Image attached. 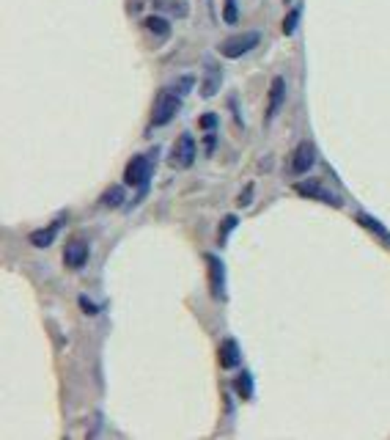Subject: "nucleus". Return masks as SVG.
I'll return each mask as SVG.
<instances>
[{
  "label": "nucleus",
  "mask_w": 390,
  "mask_h": 440,
  "mask_svg": "<svg viewBox=\"0 0 390 440\" xmlns=\"http://www.w3.org/2000/svg\"><path fill=\"white\" fill-rule=\"evenodd\" d=\"M220 83H223V69L214 64V61H209L207 64V78L201 83V97H214L217 94V88H220Z\"/></svg>",
  "instance_id": "nucleus-10"
},
{
  "label": "nucleus",
  "mask_w": 390,
  "mask_h": 440,
  "mask_svg": "<svg viewBox=\"0 0 390 440\" xmlns=\"http://www.w3.org/2000/svg\"><path fill=\"white\" fill-rule=\"evenodd\" d=\"M284 97H286V80L275 78L272 80V85H269V105H267V113H264V121H267V124H269V121L275 119V113L281 110Z\"/></svg>",
  "instance_id": "nucleus-8"
},
{
  "label": "nucleus",
  "mask_w": 390,
  "mask_h": 440,
  "mask_svg": "<svg viewBox=\"0 0 390 440\" xmlns=\"http://www.w3.org/2000/svg\"><path fill=\"white\" fill-rule=\"evenodd\" d=\"M236 223H239L236 215H226V218H223V226H220V232H217V242H220V245L228 239V234L236 229Z\"/></svg>",
  "instance_id": "nucleus-17"
},
{
  "label": "nucleus",
  "mask_w": 390,
  "mask_h": 440,
  "mask_svg": "<svg viewBox=\"0 0 390 440\" xmlns=\"http://www.w3.org/2000/svg\"><path fill=\"white\" fill-rule=\"evenodd\" d=\"M358 223H360L363 229H368V232H374L377 237H382L385 242H390V232L385 229V226H382V223H379V220H377V218H371V215L360 212V215H358Z\"/></svg>",
  "instance_id": "nucleus-14"
},
{
  "label": "nucleus",
  "mask_w": 390,
  "mask_h": 440,
  "mask_svg": "<svg viewBox=\"0 0 390 440\" xmlns=\"http://www.w3.org/2000/svg\"><path fill=\"white\" fill-rule=\"evenodd\" d=\"M261 33L256 30H248V33H236V36H228L226 42H220V55L223 58H242L245 52H250L253 47H259Z\"/></svg>",
  "instance_id": "nucleus-3"
},
{
  "label": "nucleus",
  "mask_w": 390,
  "mask_h": 440,
  "mask_svg": "<svg viewBox=\"0 0 390 440\" xmlns=\"http://www.w3.org/2000/svg\"><path fill=\"white\" fill-rule=\"evenodd\" d=\"M80 306H83V311H85V314H99V306H97V303H91L85 295L80 297Z\"/></svg>",
  "instance_id": "nucleus-22"
},
{
  "label": "nucleus",
  "mask_w": 390,
  "mask_h": 440,
  "mask_svg": "<svg viewBox=\"0 0 390 440\" xmlns=\"http://www.w3.org/2000/svg\"><path fill=\"white\" fill-rule=\"evenodd\" d=\"M157 152L152 155H135L127 162V168H124V184L127 187H138V190H146L149 187V179H152V165H154V157Z\"/></svg>",
  "instance_id": "nucleus-1"
},
{
  "label": "nucleus",
  "mask_w": 390,
  "mask_h": 440,
  "mask_svg": "<svg viewBox=\"0 0 390 440\" xmlns=\"http://www.w3.org/2000/svg\"><path fill=\"white\" fill-rule=\"evenodd\" d=\"M297 20H300V6H294L286 14V20H284V33H286V36H291V33L297 30Z\"/></svg>",
  "instance_id": "nucleus-19"
},
{
  "label": "nucleus",
  "mask_w": 390,
  "mask_h": 440,
  "mask_svg": "<svg viewBox=\"0 0 390 440\" xmlns=\"http://www.w3.org/2000/svg\"><path fill=\"white\" fill-rule=\"evenodd\" d=\"M198 124H201L204 130H212V127L217 124V116H214V113H207V116H201V119H198Z\"/></svg>",
  "instance_id": "nucleus-21"
},
{
  "label": "nucleus",
  "mask_w": 390,
  "mask_h": 440,
  "mask_svg": "<svg viewBox=\"0 0 390 440\" xmlns=\"http://www.w3.org/2000/svg\"><path fill=\"white\" fill-rule=\"evenodd\" d=\"M63 261H66V267H72V270L85 267V261H88V245H85L83 239H72V242L66 245V251H63Z\"/></svg>",
  "instance_id": "nucleus-9"
},
{
  "label": "nucleus",
  "mask_w": 390,
  "mask_h": 440,
  "mask_svg": "<svg viewBox=\"0 0 390 440\" xmlns=\"http://www.w3.org/2000/svg\"><path fill=\"white\" fill-rule=\"evenodd\" d=\"M313 162H316V149H313L311 141L297 143V149H294V155H291V174H294V177L308 174L313 168Z\"/></svg>",
  "instance_id": "nucleus-5"
},
{
  "label": "nucleus",
  "mask_w": 390,
  "mask_h": 440,
  "mask_svg": "<svg viewBox=\"0 0 390 440\" xmlns=\"http://www.w3.org/2000/svg\"><path fill=\"white\" fill-rule=\"evenodd\" d=\"M297 193L305 196V198H316V201H322V204H330V207H341V204H343L341 196L330 193V190H327L324 184H319V182H300V184H297Z\"/></svg>",
  "instance_id": "nucleus-6"
},
{
  "label": "nucleus",
  "mask_w": 390,
  "mask_h": 440,
  "mask_svg": "<svg viewBox=\"0 0 390 440\" xmlns=\"http://www.w3.org/2000/svg\"><path fill=\"white\" fill-rule=\"evenodd\" d=\"M102 207L113 209V207H121L124 204V187L121 184H116V187H110V190H104L102 193Z\"/></svg>",
  "instance_id": "nucleus-15"
},
{
  "label": "nucleus",
  "mask_w": 390,
  "mask_h": 440,
  "mask_svg": "<svg viewBox=\"0 0 390 440\" xmlns=\"http://www.w3.org/2000/svg\"><path fill=\"white\" fill-rule=\"evenodd\" d=\"M61 223H63V218H58L52 226H47V229H36V232H30V245L33 248H50L52 242H55V237H58V229H61Z\"/></svg>",
  "instance_id": "nucleus-11"
},
{
  "label": "nucleus",
  "mask_w": 390,
  "mask_h": 440,
  "mask_svg": "<svg viewBox=\"0 0 390 440\" xmlns=\"http://www.w3.org/2000/svg\"><path fill=\"white\" fill-rule=\"evenodd\" d=\"M195 157H198V149H195V141H193V135H187L184 132L182 138L173 143V152H171V162L176 165V168H190L193 162H195Z\"/></svg>",
  "instance_id": "nucleus-4"
},
{
  "label": "nucleus",
  "mask_w": 390,
  "mask_h": 440,
  "mask_svg": "<svg viewBox=\"0 0 390 440\" xmlns=\"http://www.w3.org/2000/svg\"><path fill=\"white\" fill-rule=\"evenodd\" d=\"M220 366L223 369H234V366H239V361H242V355H239V344H236L234 338H226L223 344H220Z\"/></svg>",
  "instance_id": "nucleus-12"
},
{
  "label": "nucleus",
  "mask_w": 390,
  "mask_h": 440,
  "mask_svg": "<svg viewBox=\"0 0 390 440\" xmlns=\"http://www.w3.org/2000/svg\"><path fill=\"white\" fill-rule=\"evenodd\" d=\"M234 388L242 399H250V396H253V377H250L248 371H242V374L234 380Z\"/></svg>",
  "instance_id": "nucleus-16"
},
{
  "label": "nucleus",
  "mask_w": 390,
  "mask_h": 440,
  "mask_svg": "<svg viewBox=\"0 0 390 440\" xmlns=\"http://www.w3.org/2000/svg\"><path fill=\"white\" fill-rule=\"evenodd\" d=\"M193 85H195V78H193V75H184V78H179L173 85H171V91H173V94H179V97H184V94H190V91H193Z\"/></svg>",
  "instance_id": "nucleus-18"
},
{
  "label": "nucleus",
  "mask_w": 390,
  "mask_h": 440,
  "mask_svg": "<svg viewBox=\"0 0 390 440\" xmlns=\"http://www.w3.org/2000/svg\"><path fill=\"white\" fill-rule=\"evenodd\" d=\"M250 193H253V187H248V193L239 196V207H248L250 204Z\"/></svg>",
  "instance_id": "nucleus-23"
},
{
  "label": "nucleus",
  "mask_w": 390,
  "mask_h": 440,
  "mask_svg": "<svg viewBox=\"0 0 390 440\" xmlns=\"http://www.w3.org/2000/svg\"><path fill=\"white\" fill-rule=\"evenodd\" d=\"M223 17H226V23H231V25L236 23V3L234 0H226V14H223Z\"/></svg>",
  "instance_id": "nucleus-20"
},
{
  "label": "nucleus",
  "mask_w": 390,
  "mask_h": 440,
  "mask_svg": "<svg viewBox=\"0 0 390 440\" xmlns=\"http://www.w3.org/2000/svg\"><path fill=\"white\" fill-rule=\"evenodd\" d=\"M209 264V289H212V297L214 300H223L226 295V270H223V261L217 259L214 254H207Z\"/></svg>",
  "instance_id": "nucleus-7"
},
{
  "label": "nucleus",
  "mask_w": 390,
  "mask_h": 440,
  "mask_svg": "<svg viewBox=\"0 0 390 440\" xmlns=\"http://www.w3.org/2000/svg\"><path fill=\"white\" fill-rule=\"evenodd\" d=\"M179 107H182V97H179V94H173L171 88H165V91L157 97V102H154L152 127H165V124H171V121L176 119Z\"/></svg>",
  "instance_id": "nucleus-2"
},
{
  "label": "nucleus",
  "mask_w": 390,
  "mask_h": 440,
  "mask_svg": "<svg viewBox=\"0 0 390 440\" xmlns=\"http://www.w3.org/2000/svg\"><path fill=\"white\" fill-rule=\"evenodd\" d=\"M143 28H146L152 36H157V39H168V36H171V23H168L165 17H159V14L146 17V20H143Z\"/></svg>",
  "instance_id": "nucleus-13"
}]
</instances>
